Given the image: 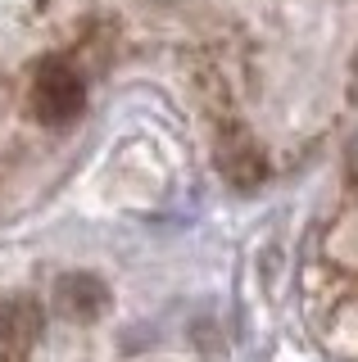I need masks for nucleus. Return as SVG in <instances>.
<instances>
[{
    "label": "nucleus",
    "mask_w": 358,
    "mask_h": 362,
    "mask_svg": "<svg viewBox=\"0 0 358 362\" xmlns=\"http://www.w3.org/2000/svg\"><path fill=\"white\" fill-rule=\"evenodd\" d=\"M82 105H86V86H82V73L69 64V59H50L32 73L28 82V113L41 122V127H73L82 118Z\"/></svg>",
    "instance_id": "obj_1"
},
{
    "label": "nucleus",
    "mask_w": 358,
    "mask_h": 362,
    "mask_svg": "<svg viewBox=\"0 0 358 362\" xmlns=\"http://www.w3.org/2000/svg\"><path fill=\"white\" fill-rule=\"evenodd\" d=\"M41 335V308L32 299L0 303V362H28Z\"/></svg>",
    "instance_id": "obj_2"
},
{
    "label": "nucleus",
    "mask_w": 358,
    "mask_h": 362,
    "mask_svg": "<svg viewBox=\"0 0 358 362\" xmlns=\"http://www.w3.org/2000/svg\"><path fill=\"white\" fill-rule=\"evenodd\" d=\"M218 163H222V173H227V181H236V186H259L263 181V154H259V145L250 141V132L241 127V122H222V136H218Z\"/></svg>",
    "instance_id": "obj_3"
},
{
    "label": "nucleus",
    "mask_w": 358,
    "mask_h": 362,
    "mask_svg": "<svg viewBox=\"0 0 358 362\" xmlns=\"http://www.w3.org/2000/svg\"><path fill=\"white\" fill-rule=\"evenodd\" d=\"M105 299H109V290L100 286L91 272H69V276L54 281V308L69 313V317H96L105 308Z\"/></svg>",
    "instance_id": "obj_4"
}]
</instances>
